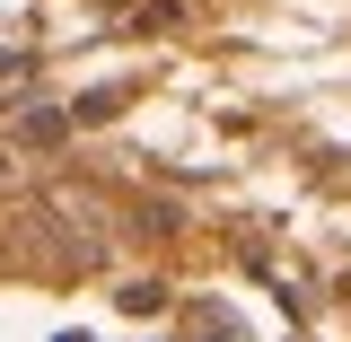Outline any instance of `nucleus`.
<instances>
[{
    "label": "nucleus",
    "mask_w": 351,
    "mask_h": 342,
    "mask_svg": "<svg viewBox=\"0 0 351 342\" xmlns=\"http://www.w3.org/2000/svg\"><path fill=\"white\" fill-rule=\"evenodd\" d=\"M62 132H71V114H18V141H36V149H53V141H62Z\"/></svg>",
    "instance_id": "obj_1"
},
{
    "label": "nucleus",
    "mask_w": 351,
    "mask_h": 342,
    "mask_svg": "<svg viewBox=\"0 0 351 342\" xmlns=\"http://www.w3.org/2000/svg\"><path fill=\"white\" fill-rule=\"evenodd\" d=\"M114 106H123V88H88L80 106H71V123H106V114H114Z\"/></svg>",
    "instance_id": "obj_2"
}]
</instances>
